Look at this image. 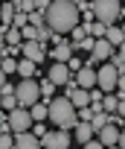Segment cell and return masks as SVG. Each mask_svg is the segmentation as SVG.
Here are the masks:
<instances>
[{"instance_id": "obj_10", "label": "cell", "mask_w": 125, "mask_h": 149, "mask_svg": "<svg viewBox=\"0 0 125 149\" xmlns=\"http://www.w3.org/2000/svg\"><path fill=\"white\" fill-rule=\"evenodd\" d=\"M73 82H76L79 88H84V91L96 88V67H90V64H82V67L73 73Z\"/></svg>"}, {"instance_id": "obj_33", "label": "cell", "mask_w": 125, "mask_h": 149, "mask_svg": "<svg viewBox=\"0 0 125 149\" xmlns=\"http://www.w3.org/2000/svg\"><path fill=\"white\" fill-rule=\"evenodd\" d=\"M15 105H18V100H15V97H3V102H0V111H12Z\"/></svg>"}, {"instance_id": "obj_7", "label": "cell", "mask_w": 125, "mask_h": 149, "mask_svg": "<svg viewBox=\"0 0 125 149\" xmlns=\"http://www.w3.org/2000/svg\"><path fill=\"white\" fill-rule=\"evenodd\" d=\"M111 53H113V47H111L105 38H93V50H90V56H87V61H84V64L96 67V64L108 61V58H111Z\"/></svg>"}, {"instance_id": "obj_40", "label": "cell", "mask_w": 125, "mask_h": 149, "mask_svg": "<svg viewBox=\"0 0 125 149\" xmlns=\"http://www.w3.org/2000/svg\"><path fill=\"white\" fill-rule=\"evenodd\" d=\"M105 149H119V146H105Z\"/></svg>"}, {"instance_id": "obj_6", "label": "cell", "mask_w": 125, "mask_h": 149, "mask_svg": "<svg viewBox=\"0 0 125 149\" xmlns=\"http://www.w3.org/2000/svg\"><path fill=\"white\" fill-rule=\"evenodd\" d=\"M6 126H9V132H12V134H21V132H29V126H32V117H29V108H21V105H15L12 111H6Z\"/></svg>"}, {"instance_id": "obj_42", "label": "cell", "mask_w": 125, "mask_h": 149, "mask_svg": "<svg viewBox=\"0 0 125 149\" xmlns=\"http://www.w3.org/2000/svg\"><path fill=\"white\" fill-rule=\"evenodd\" d=\"M6 3H15V0H6Z\"/></svg>"}, {"instance_id": "obj_11", "label": "cell", "mask_w": 125, "mask_h": 149, "mask_svg": "<svg viewBox=\"0 0 125 149\" xmlns=\"http://www.w3.org/2000/svg\"><path fill=\"white\" fill-rule=\"evenodd\" d=\"M119 137H122V132H119V126H113V123H105V126L96 132V140H99L102 146H116Z\"/></svg>"}, {"instance_id": "obj_29", "label": "cell", "mask_w": 125, "mask_h": 149, "mask_svg": "<svg viewBox=\"0 0 125 149\" xmlns=\"http://www.w3.org/2000/svg\"><path fill=\"white\" fill-rule=\"evenodd\" d=\"M84 35H87V29H84V24H79V26H73V29H70V41H73V44H76V41H82Z\"/></svg>"}, {"instance_id": "obj_19", "label": "cell", "mask_w": 125, "mask_h": 149, "mask_svg": "<svg viewBox=\"0 0 125 149\" xmlns=\"http://www.w3.org/2000/svg\"><path fill=\"white\" fill-rule=\"evenodd\" d=\"M67 100L73 102V108H84V105L90 102V97H87V91H84V88H76V91H73Z\"/></svg>"}, {"instance_id": "obj_2", "label": "cell", "mask_w": 125, "mask_h": 149, "mask_svg": "<svg viewBox=\"0 0 125 149\" xmlns=\"http://www.w3.org/2000/svg\"><path fill=\"white\" fill-rule=\"evenodd\" d=\"M47 120L55 123L58 129H64V132L76 129V123H79L76 108H73V102H70L67 97H55V100L47 102Z\"/></svg>"}, {"instance_id": "obj_38", "label": "cell", "mask_w": 125, "mask_h": 149, "mask_svg": "<svg viewBox=\"0 0 125 149\" xmlns=\"http://www.w3.org/2000/svg\"><path fill=\"white\" fill-rule=\"evenodd\" d=\"M6 44V24H0V47Z\"/></svg>"}, {"instance_id": "obj_41", "label": "cell", "mask_w": 125, "mask_h": 149, "mask_svg": "<svg viewBox=\"0 0 125 149\" xmlns=\"http://www.w3.org/2000/svg\"><path fill=\"white\" fill-rule=\"evenodd\" d=\"M0 61H3V53H0Z\"/></svg>"}, {"instance_id": "obj_23", "label": "cell", "mask_w": 125, "mask_h": 149, "mask_svg": "<svg viewBox=\"0 0 125 149\" xmlns=\"http://www.w3.org/2000/svg\"><path fill=\"white\" fill-rule=\"evenodd\" d=\"M12 15H15V3H3L0 6V24H12Z\"/></svg>"}, {"instance_id": "obj_5", "label": "cell", "mask_w": 125, "mask_h": 149, "mask_svg": "<svg viewBox=\"0 0 125 149\" xmlns=\"http://www.w3.org/2000/svg\"><path fill=\"white\" fill-rule=\"evenodd\" d=\"M15 100H18L21 108L35 105V102L41 100V94H38V82H35V79H21V85H15Z\"/></svg>"}, {"instance_id": "obj_27", "label": "cell", "mask_w": 125, "mask_h": 149, "mask_svg": "<svg viewBox=\"0 0 125 149\" xmlns=\"http://www.w3.org/2000/svg\"><path fill=\"white\" fill-rule=\"evenodd\" d=\"M111 56H113V61H111V64H113L119 73H125V56H122V47H116V53H111Z\"/></svg>"}, {"instance_id": "obj_37", "label": "cell", "mask_w": 125, "mask_h": 149, "mask_svg": "<svg viewBox=\"0 0 125 149\" xmlns=\"http://www.w3.org/2000/svg\"><path fill=\"white\" fill-rule=\"evenodd\" d=\"M0 132H9V126H6V111H0Z\"/></svg>"}, {"instance_id": "obj_32", "label": "cell", "mask_w": 125, "mask_h": 149, "mask_svg": "<svg viewBox=\"0 0 125 149\" xmlns=\"http://www.w3.org/2000/svg\"><path fill=\"white\" fill-rule=\"evenodd\" d=\"M0 97H15V85H12L9 79H6L3 85H0Z\"/></svg>"}, {"instance_id": "obj_22", "label": "cell", "mask_w": 125, "mask_h": 149, "mask_svg": "<svg viewBox=\"0 0 125 149\" xmlns=\"http://www.w3.org/2000/svg\"><path fill=\"white\" fill-rule=\"evenodd\" d=\"M108 120H111V114H108V111H96V114L90 117V129H93V132H99Z\"/></svg>"}, {"instance_id": "obj_3", "label": "cell", "mask_w": 125, "mask_h": 149, "mask_svg": "<svg viewBox=\"0 0 125 149\" xmlns=\"http://www.w3.org/2000/svg\"><path fill=\"white\" fill-rule=\"evenodd\" d=\"M90 15H93V21L113 26L122 18V6H119V0H90Z\"/></svg>"}, {"instance_id": "obj_43", "label": "cell", "mask_w": 125, "mask_h": 149, "mask_svg": "<svg viewBox=\"0 0 125 149\" xmlns=\"http://www.w3.org/2000/svg\"><path fill=\"white\" fill-rule=\"evenodd\" d=\"M0 102H3V97H0Z\"/></svg>"}, {"instance_id": "obj_35", "label": "cell", "mask_w": 125, "mask_h": 149, "mask_svg": "<svg viewBox=\"0 0 125 149\" xmlns=\"http://www.w3.org/2000/svg\"><path fill=\"white\" fill-rule=\"evenodd\" d=\"M29 132H32V134H35L38 140H41V137L47 134V129H44V123H32V126H29Z\"/></svg>"}, {"instance_id": "obj_36", "label": "cell", "mask_w": 125, "mask_h": 149, "mask_svg": "<svg viewBox=\"0 0 125 149\" xmlns=\"http://www.w3.org/2000/svg\"><path fill=\"white\" fill-rule=\"evenodd\" d=\"M82 149H105V146H102V143H99V140L93 137V140H87V143H82Z\"/></svg>"}, {"instance_id": "obj_28", "label": "cell", "mask_w": 125, "mask_h": 149, "mask_svg": "<svg viewBox=\"0 0 125 149\" xmlns=\"http://www.w3.org/2000/svg\"><path fill=\"white\" fill-rule=\"evenodd\" d=\"M15 64H18V58H9V56H3V61H0V70H3L6 76H12V73H15Z\"/></svg>"}, {"instance_id": "obj_17", "label": "cell", "mask_w": 125, "mask_h": 149, "mask_svg": "<svg viewBox=\"0 0 125 149\" xmlns=\"http://www.w3.org/2000/svg\"><path fill=\"white\" fill-rule=\"evenodd\" d=\"M105 41H108L111 47H122V26H116V24L108 26V29H105Z\"/></svg>"}, {"instance_id": "obj_34", "label": "cell", "mask_w": 125, "mask_h": 149, "mask_svg": "<svg viewBox=\"0 0 125 149\" xmlns=\"http://www.w3.org/2000/svg\"><path fill=\"white\" fill-rule=\"evenodd\" d=\"M82 64H84V61H82V58H76V56H70V58H67V70H70V73H76Z\"/></svg>"}, {"instance_id": "obj_20", "label": "cell", "mask_w": 125, "mask_h": 149, "mask_svg": "<svg viewBox=\"0 0 125 149\" xmlns=\"http://www.w3.org/2000/svg\"><path fill=\"white\" fill-rule=\"evenodd\" d=\"M38 94H41V100H44V102H49V100H52V94H55V85H52L49 79H41V82H38Z\"/></svg>"}, {"instance_id": "obj_12", "label": "cell", "mask_w": 125, "mask_h": 149, "mask_svg": "<svg viewBox=\"0 0 125 149\" xmlns=\"http://www.w3.org/2000/svg\"><path fill=\"white\" fill-rule=\"evenodd\" d=\"M47 79L55 85V88H61V85H64L67 79H73V73L67 70V64H61V61H55L52 67H49V73H47Z\"/></svg>"}, {"instance_id": "obj_26", "label": "cell", "mask_w": 125, "mask_h": 149, "mask_svg": "<svg viewBox=\"0 0 125 149\" xmlns=\"http://www.w3.org/2000/svg\"><path fill=\"white\" fill-rule=\"evenodd\" d=\"M21 41H38V26H29V24H26V26L21 29Z\"/></svg>"}, {"instance_id": "obj_30", "label": "cell", "mask_w": 125, "mask_h": 149, "mask_svg": "<svg viewBox=\"0 0 125 149\" xmlns=\"http://www.w3.org/2000/svg\"><path fill=\"white\" fill-rule=\"evenodd\" d=\"M26 21H29V26H44V12H29Z\"/></svg>"}, {"instance_id": "obj_1", "label": "cell", "mask_w": 125, "mask_h": 149, "mask_svg": "<svg viewBox=\"0 0 125 149\" xmlns=\"http://www.w3.org/2000/svg\"><path fill=\"white\" fill-rule=\"evenodd\" d=\"M79 18L82 15H79V9L70 3V0H52L47 6V12H44V24L52 32H58V35H64L73 26H79Z\"/></svg>"}, {"instance_id": "obj_9", "label": "cell", "mask_w": 125, "mask_h": 149, "mask_svg": "<svg viewBox=\"0 0 125 149\" xmlns=\"http://www.w3.org/2000/svg\"><path fill=\"white\" fill-rule=\"evenodd\" d=\"M21 58H29L32 64H41L47 58V44H38V41H21Z\"/></svg>"}, {"instance_id": "obj_39", "label": "cell", "mask_w": 125, "mask_h": 149, "mask_svg": "<svg viewBox=\"0 0 125 149\" xmlns=\"http://www.w3.org/2000/svg\"><path fill=\"white\" fill-rule=\"evenodd\" d=\"M3 82H6V73H3V70H0V85H3Z\"/></svg>"}, {"instance_id": "obj_31", "label": "cell", "mask_w": 125, "mask_h": 149, "mask_svg": "<svg viewBox=\"0 0 125 149\" xmlns=\"http://www.w3.org/2000/svg\"><path fill=\"white\" fill-rule=\"evenodd\" d=\"M12 140H15L12 132H0V149H12Z\"/></svg>"}, {"instance_id": "obj_24", "label": "cell", "mask_w": 125, "mask_h": 149, "mask_svg": "<svg viewBox=\"0 0 125 149\" xmlns=\"http://www.w3.org/2000/svg\"><path fill=\"white\" fill-rule=\"evenodd\" d=\"M6 44H9V47H21V29L6 26Z\"/></svg>"}, {"instance_id": "obj_21", "label": "cell", "mask_w": 125, "mask_h": 149, "mask_svg": "<svg viewBox=\"0 0 125 149\" xmlns=\"http://www.w3.org/2000/svg\"><path fill=\"white\" fill-rule=\"evenodd\" d=\"M84 29H87V35L90 38H105V24H99V21H90V24H84Z\"/></svg>"}, {"instance_id": "obj_16", "label": "cell", "mask_w": 125, "mask_h": 149, "mask_svg": "<svg viewBox=\"0 0 125 149\" xmlns=\"http://www.w3.org/2000/svg\"><path fill=\"white\" fill-rule=\"evenodd\" d=\"M35 67H38V64H32L29 58H18V64H15V73H21L23 79H32V76H35Z\"/></svg>"}, {"instance_id": "obj_4", "label": "cell", "mask_w": 125, "mask_h": 149, "mask_svg": "<svg viewBox=\"0 0 125 149\" xmlns=\"http://www.w3.org/2000/svg\"><path fill=\"white\" fill-rule=\"evenodd\" d=\"M125 76V73H119L111 61H102V67L96 70V88L102 91V94H113V88H116V82Z\"/></svg>"}, {"instance_id": "obj_8", "label": "cell", "mask_w": 125, "mask_h": 149, "mask_svg": "<svg viewBox=\"0 0 125 149\" xmlns=\"http://www.w3.org/2000/svg\"><path fill=\"white\" fill-rule=\"evenodd\" d=\"M38 143H41L44 149H67V146H70V132H64V129H58V132H47Z\"/></svg>"}, {"instance_id": "obj_15", "label": "cell", "mask_w": 125, "mask_h": 149, "mask_svg": "<svg viewBox=\"0 0 125 149\" xmlns=\"http://www.w3.org/2000/svg\"><path fill=\"white\" fill-rule=\"evenodd\" d=\"M76 143H87V140H93L96 137V132L90 129V123H76Z\"/></svg>"}, {"instance_id": "obj_25", "label": "cell", "mask_w": 125, "mask_h": 149, "mask_svg": "<svg viewBox=\"0 0 125 149\" xmlns=\"http://www.w3.org/2000/svg\"><path fill=\"white\" fill-rule=\"evenodd\" d=\"M26 24H29V21H26V15L15 9V15H12V24H9V26H12V29H23Z\"/></svg>"}, {"instance_id": "obj_18", "label": "cell", "mask_w": 125, "mask_h": 149, "mask_svg": "<svg viewBox=\"0 0 125 149\" xmlns=\"http://www.w3.org/2000/svg\"><path fill=\"white\" fill-rule=\"evenodd\" d=\"M29 117H32V123H44L47 120V102L38 100L35 105H29Z\"/></svg>"}, {"instance_id": "obj_13", "label": "cell", "mask_w": 125, "mask_h": 149, "mask_svg": "<svg viewBox=\"0 0 125 149\" xmlns=\"http://www.w3.org/2000/svg\"><path fill=\"white\" fill-rule=\"evenodd\" d=\"M12 149H41V143H38V137L32 132H21V134H15Z\"/></svg>"}, {"instance_id": "obj_14", "label": "cell", "mask_w": 125, "mask_h": 149, "mask_svg": "<svg viewBox=\"0 0 125 149\" xmlns=\"http://www.w3.org/2000/svg\"><path fill=\"white\" fill-rule=\"evenodd\" d=\"M73 53H76V50H73L70 38H67V41H61V44H55V47H52V50H49L47 56H52V58H55V61H61V64H67V58H70Z\"/></svg>"}]
</instances>
